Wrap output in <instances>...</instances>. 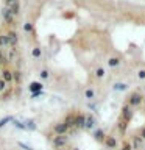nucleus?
Masks as SVG:
<instances>
[{
  "label": "nucleus",
  "mask_w": 145,
  "mask_h": 150,
  "mask_svg": "<svg viewBox=\"0 0 145 150\" xmlns=\"http://www.w3.org/2000/svg\"><path fill=\"white\" fill-rule=\"evenodd\" d=\"M125 105H128L131 110H136V108H140L144 105V94L139 91H133L128 96V98H126V103Z\"/></svg>",
  "instance_id": "1"
},
{
  "label": "nucleus",
  "mask_w": 145,
  "mask_h": 150,
  "mask_svg": "<svg viewBox=\"0 0 145 150\" xmlns=\"http://www.w3.org/2000/svg\"><path fill=\"white\" fill-rule=\"evenodd\" d=\"M69 144V138L67 134H63V136H53L51 138V145H53V149L56 150H61V149H65Z\"/></svg>",
  "instance_id": "2"
},
{
  "label": "nucleus",
  "mask_w": 145,
  "mask_h": 150,
  "mask_svg": "<svg viewBox=\"0 0 145 150\" xmlns=\"http://www.w3.org/2000/svg\"><path fill=\"white\" fill-rule=\"evenodd\" d=\"M2 17H3V22L6 27H14V23H16V16L9 11V8H6V6L2 8Z\"/></svg>",
  "instance_id": "3"
},
{
  "label": "nucleus",
  "mask_w": 145,
  "mask_h": 150,
  "mask_svg": "<svg viewBox=\"0 0 145 150\" xmlns=\"http://www.w3.org/2000/svg\"><path fill=\"white\" fill-rule=\"evenodd\" d=\"M0 78H2L6 84H11L13 83V70L9 69L8 66L2 67V69H0Z\"/></svg>",
  "instance_id": "4"
},
{
  "label": "nucleus",
  "mask_w": 145,
  "mask_h": 150,
  "mask_svg": "<svg viewBox=\"0 0 145 150\" xmlns=\"http://www.w3.org/2000/svg\"><path fill=\"white\" fill-rule=\"evenodd\" d=\"M51 131H53L55 136H63V134H67L69 133V127L63 124V122H59V124H55L51 127Z\"/></svg>",
  "instance_id": "5"
},
{
  "label": "nucleus",
  "mask_w": 145,
  "mask_h": 150,
  "mask_svg": "<svg viewBox=\"0 0 145 150\" xmlns=\"http://www.w3.org/2000/svg\"><path fill=\"white\" fill-rule=\"evenodd\" d=\"M84 117H86L84 112H81V111L75 112V125H73V130H83L84 128Z\"/></svg>",
  "instance_id": "6"
},
{
  "label": "nucleus",
  "mask_w": 145,
  "mask_h": 150,
  "mask_svg": "<svg viewBox=\"0 0 145 150\" xmlns=\"http://www.w3.org/2000/svg\"><path fill=\"white\" fill-rule=\"evenodd\" d=\"M103 144H105V147L106 149H109V150H115L117 147H119V141H117L115 136H111V134H108L105 141H103Z\"/></svg>",
  "instance_id": "7"
},
{
  "label": "nucleus",
  "mask_w": 145,
  "mask_h": 150,
  "mask_svg": "<svg viewBox=\"0 0 145 150\" xmlns=\"http://www.w3.org/2000/svg\"><path fill=\"white\" fill-rule=\"evenodd\" d=\"M6 36L9 39V45L13 47V49H16V45L19 44V38H17V33L13 30V28H9V30L6 31Z\"/></svg>",
  "instance_id": "8"
},
{
  "label": "nucleus",
  "mask_w": 145,
  "mask_h": 150,
  "mask_svg": "<svg viewBox=\"0 0 145 150\" xmlns=\"http://www.w3.org/2000/svg\"><path fill=\"white\" fill-rule=\"evenodd\" d=\"M131 147H133V150H139L140 147H142V144H144V139L140 138V136L137 133H134L133 136H131Z\"/></svg>",
  "instance_id": "9"
},
{
  "label": "nucleus",
  "mask_w": 145,
  "mask_h": 150,
  "mask_svg": "<svg viewBox=\"0 0 145 150\" xmlns=\"http://www.w3.org/2000/svg\"><path fill=\"white\" fill-rule=\"evenodd\" d=\"M75 112H77V111H69L67 114L64 116L63 124L67 125V127H69V130H70V128H73V125H75Z\"/></svg>",
  "instance_id": "10"
},
{
  "label": "nucleus",
  "mask_w": 145,
  "mask_h": 150,
  "mask_svg": "<svg viewBox=\"0 0 145 150\" xmlns=\"http://www.w3.org/2000/svg\"><path fill=\"white\" fill-rule=\"evenodd\" d=\"M120 117L130 124L131 119H133V110H131V108H130L128 105H125L123 108H122V114H120Z\"/></svg>",
  "instance_id": "11"
},
{
  "label": "nucleus",
  "mask_w": 145,
  "mask_h": 150,
  "mask_svg": "<svg viewBox=\"0 0 145 150\" xmlns=\"http://www.w3.org/2000/svg\"><path fill=\"white\" fill-rule=\"evenodd\" d=\"M94 127H95V116L86 114V117H84V130H94Z\"/></svg>",
  "instance_id": "12"
},
{
  "label": "nucleus",
  "mask_w": 145,
  "mask_h": 150,
  "mask_svg": "<svg viewBox=\"0 0 145 150\" xmlns=\"http://www.w3.org/2000/svg\"><path fill=\"white\" fill-rule=\"evenodd\" d=\"M117 128H119V133H120L122 136H125L126 130H128V122L123 120L122 117H119V120H117Z\"/></svg>",
  "instance_id": "13"
},
{
  "label": "nucleus",
  "mask_w": 145,
  "mask_h": 150,
  "mask_svg": "<svg viewBox=\"0 0 145 150\" xmlns=\"http://www.w3.org/2000/svg\"><path fill=\"white\" fill-rule=\"evenodd\" d=\"M108 66H109L111 69H115V67H119L120 66V58L119 56H109V58H108Z\"/></svg>",
  "instance_id": "14"
},
{
  "label": "nucleus",
  "mask_w": 145,
  "mask_h": 150,
  "mask_svg": "<svg viewBox=\"0 0 145 150\" xmlns=\"http://www.w3.org/2000/svg\"><path fill=\"white\" fill-rule=\"evenodd\" d=\"M9 47V39L6 36V33H0V49L6 50Z\"/></svg>",
  "instance_id": "15"
},
{
  "label": "nucleus",
  "mask_w": 145,
  "mask_h": 150,
  "mask_svg": "<svg viewBox=\"0 0 145 150\" xmlns=\"http://www.w3.org/2000/svg\"><path fill=\"white\" fill-rule=\"evenodd\" d=\"M8 50H3L0 49V66L2 67H5V66H8Z\"/></svg>",
  "instance_id": "16"
},
{
  "label": "nucleus",
  "mask_w": 145,
  "mask_h": 150,
  "mask_svg": "<svg viewBox=\"0 0 145 150\" xmlns=\"http://www.w3.org/2000/svg\"><path fill=\"white\" fill-rule=\"evenodd\" d=\"M105 77H106L105 67H103V66H97V67H95V78L97 80H103Z\"/></svg>",
  "instance_id": "17"
},
{
  "label": "nucleus",
  "mask_w": 145,
  "mask_h": 150,
  "mask_svg": "<svg viewBox=\"0 0 145 150\" xmlns=\"http://www.w3.org/2000/svg\"><path fill=\"white\" fill-rule=\"evenodd\" d=\"M94 138H95V141H98V142H103L105 141V138H106V134H105V131L103 130H95V133H94Z\"/></svg>",
  "instance_id": "18"
},
{
  "label": "nucleus",
  "mask_w": 145,
  "mask_h": 150,
  "mask_svg": "<svg viewBox=\"0 0 145 150\" xmlns=\"http://www.w3.org/2000/svg\"><path fill=\"white\" fill-rule=\"evenodd\" d=\"M23 31L28 33V35H34V25H33V22H25L23 23Z\"/></svg>",
  "instance_id": "19"
},
{
  "label": "nucleus",
  "mask_w": 145,
  "mask_h": 150,
  "mask_svg": "<svg viewBox=\"0 0 145 150\" xmlns=\"http://www.w3.org/2000/svg\"><path fill=\"white\" fill-rule=\"evenodd\" d=\"M95 88H86V91H84V96H86V98H89V100H92L94 97H95Z\"/></svg>",
  "instance_id": "20"
},
{
  "label": "nucleus",
  "mask_w": 145,
  "mask_h": 150,
  "mask_svg": "<svg viewBox=\"0 0 145 150\" xmlns=\"http://www.w3.org/2000/svg\"><path fill=\"white\" fill-rule=\"evenodd\" d=\"M31 55H33V58H41V56H42L41 47H34V49L31 50Z\"/></svg>",
  "instance_id": "21"
},
{
  "label": "nucleus",
  "mask_w": 145,
  "mask_h": 150,
  "mask_svg": "<svg viewBox=\"0 0 145 150\" xmlns=\"http://www.w3.org/2000/svg\"><path fill=\"white\" fill-rule=\"evenodd\" d=\"M49 77H50V72L47 69H41V72H39V78L41 80H49Z\"/></svg>",
  "instance_id": "22"
},
{
  "label": "nucleus",
  "mask_w": 145,
  "mask_h": 150,
  "mask_svg": "<svg viewBox=\"0 0 145 150\" xmlns=\"http://www.w3.org/2000/svg\"><path fill=\"white\" fill-rule=\"evenodd\" d=\"M120 150H133V147H131V142L128 139H125L123 142H122V149Z\"/></svg>",
  "instance_id": "23"
},
{
  "label": "nucleus",
  "mask_w": 145,
  "mask_h": 150,
  "mask_svg": "<svg viewBox=\"0 0 145 150\" xmlns=\"http://www.w3.org/2000/svg\"><path fill=\"white\" fill-rule=\"evenodd\" d=\"M137 78L142 81V80H145V67H140L139 70H137Z\"/></svg>",
  "instance_id": "24"
},
{
  "label": "nucleus",
  "mask_w": 145,
  "mask_h": 150,
  "mask_svg": "<svg viewBox=\"0 0 145 150\" xmlns=\"http://www.w3.org/2000/svg\"><path fill=\"white\" fill-rule=\"evenodd\" d=\"M3 2H5V6H6V8H11L16 3H19V0H3Z\"/></svg>",
  "instance_id": "25"
},
{
  "label": "nucleus",
  "mask_w": 145,
  "mask_h": 150,
  "mask_svg": "<svg viewBox=\"0 0 145 150\" xmlns=\"http://www.w3.org/2000/svg\"><path fill=\"white\" fill-rule=\"evenodd\" d=\"M36 130V125H34V122L33 120H27V125H25V130Z\"/></svg>",
  "instance_id": "26"
},
{
  "label": "nucleus",
  "mask_w": 145,
  "mask_h": 150,
  "mask_svg": "<svg viewBox=\"0 0 145 150\" xmlns=\"http://www.w3.org/2000/svg\"><path fill=\"white\" fill-rule=\"evenodd\" d=\"M30 89H31V91H41L42 86H41V83H31Z\"/></svg>",
  "instance_id": "27"
},
{
  "label": "nucleus",
  "mask_w": 145,
  "mask_h": 150,
  "mask_svg": "<svg viewBox=\"0 0 145 150\" xmlns=\"http://www.w3.org/2000/svg\"><path fill=\"white\" fill-rule=\"evenodd\" d=\"M137 134H139L140 138H142V139L145 141V125H142V127H140V128L137 130Z\"/></svg>",
  "instance_id": "28"
},
{
  "label": "nucleus",
  "mask_w": 145,
  "mask_h": 150,
  "mask_svg": "<svg viewBox=\"0 0 145 150\" xmlns=\"http://www.w3.org/2000/svg\"><path fill=\"white\" fill-rule=\"evenodd\" d=\"M114 89H117V91H123V89H126V84H122V83H115V84H114Z\"/></svg>",
  "instance_id": "29"
},
{
  "label": "nucleus",
  "mask_w": 145,
  "mask_h": 150,
  "mask_svg": "<svg viewBox=\"0 0 145 150\" xmlns=\"http://www.w3.org/2000/svg\"><path fill=\"white\" fill-rule=\"evenodd\" d=\"M6 88H8V84L5 83L2 78H0V94H2V92H3V91H5V89H6Z\"/></svg>",
  "instance_id": "30"
},
{
  "label": "nucleus",
  "mask_w": 145,
  "mask_h": 150,
  "mask_svg": "<svg viewBox=\"0 0 145 150\" xmlns=\"http://www.w3.org/2000/svg\"><path fill=\"white\" fill-rule=\"evenodd\" d=\"M14 125H16V127H19L20 130H25V125H23V124H20V122H17V120H14Z\"/></svg>",
  "instance_id": "31"
},
{
  "label": "nucleus",
  "mask_w": 145,
  "mask_h": 150,
  "mask_svg": "<svg viewBox=\"0 0 145 150\" xmlns=\"http://www.w3.org/2000/svg\"><path fill=\"white\" fill-rule=\"evenodd\" d=\"M70 150H78V149H75V147H73V149H70Z\"/></svg>",
  "instance_id": "32"
},
{
  "label": "nucleus",
  "mask_w": 145,
  "mask_h": 150,
  "mask_svg": "<svg viewBox=\"0 0 145 150\" xmlns=\"http://www.w3.org/2000/svg\"><path fill=\"white\" fill-rule=\"evenodd\" d=\"M64 150H70V149H64Z\"/></svg>",
  "instance_id": "33"
},
{
  "label": "nucleus",
  "mask_w": 145,
  "mask_h": 150,
  "mask_svg": "<svg viewBox=\"0 0 145 150\" xmlns=\"http://www.w3.org/2000/svg\"><path fill=\"white\" fill-rule=\"evenodd\" d=\"M0 69H2V66H0Z\"/></svg>",
  "instance_id": "34"
},
{
  "label": "nucleus",
  "mask_w": 145,
  "mask_h": 150,
  "mask_svg": "<svg viewBox=\"0 0 145 150\" xmlns=\"http://www.w3.org/2000/svg\"><path fill=\"white\" fill-rule=\"evenodd\" d=\"M144 105H145V103H144Z\"/></svg>",
  "instance_id": "35"
}]
</instances>
